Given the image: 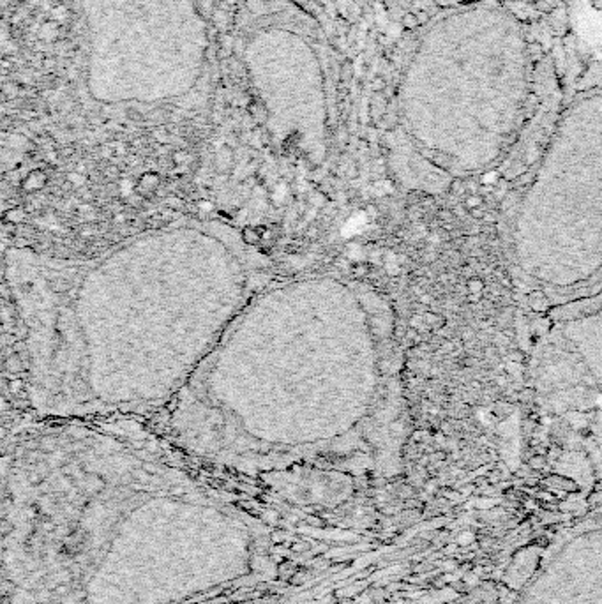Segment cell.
Instances as JSON below:
<instances>
[{"instance_id":"7a4b0ae2","label":"cell","mask_w":602,"mask_h":604,"mask_svg":"<svg viewBox=\"0 0 602 604\" xmlns=\"http://www.w3.org/2000/svg\"><path fill=\"white\" fill-rule=\"evenodd\" d=\"M391 306L338 271L276 276L163 412L173 442L239 469L373 463L403 430Z\"/></svg>"},{"instance_id":"3957f363","label":"cell","mask_w":602,"mask_h":604,"mask_svg":"<svg viewBox=\"0 0 602 604\" xmlns=\"http://www.w3.org/2000/svg\"><path fill=\"white\" fill-rule=\"evenodd\" d=\"M481 201H482V200L479 198V196H470V198L467 200V205H468V207H470V208H472V207L475 208V207H479V205H481Z\"/></svg>"},{"instance_id":"277c9868","label":"cell","mask_w":602,"mask_h":604,"mask_svg":"<svg viewBox=\"0 0 602 604\" xmlns=\"http://www.w3.org/2000/svg\"><path fill=\"white\" fill-rule=\"evenodd\" d=\"M470 290H472V292H479V290H481V283H479V281H472L470 283Z\"/></svg>"},{"instance_id":"6da1fadb","label":"cell","mask_w":602,"mask_h":604,"mask_svg":"<svg viewBox=\"0 0 602 604\" xmlns=\"http://www.w3.org/2000/svg\"><path fill=\"white\" fill-rule=\"evenodd\" d=\"M276 276L262 247L211 214L160 221L85 257L7 246L28 406L57 420L163 413Z\"/></svg>"}]
</instances>
